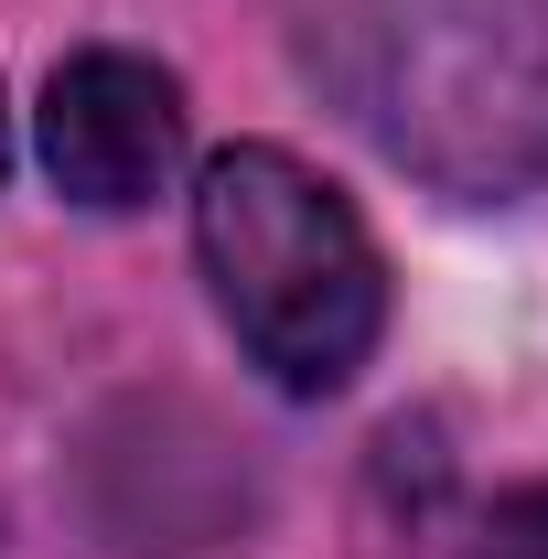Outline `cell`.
Instances as JSON below:
<instances>
[{"label":"cell","mask_w":548,"mask_h":559,"mask_svg":"<svg viewBox=\"0 0 548 559\" xmlns=\"http://www.w3.org/2000/svg\"><path fill=\"white\" fill-rule=\"evenodd\" d=\"M194 248H205V280L226 301V323H237V345L290 399H334L377 355L388 259H377L366 215L301 151H279V140L215 151L205 183H194Z\"/></svg>","instance_id":"1"},{"label":"cell","mask_w":548,"mask_h":559,"mask_svg":"<svg viewBox=\"0 0 548 559\" xmlns=\"http://www.w3.org/2000/svg\"><path fill=\"white\" fill-rule=\"evenodd\" d=\"M183 162V86L151 55H65L44 75V173L86 215H130Z\"/></svg>","instance_id":"2"},{"label":"cell","mask_w":548,"mask_h":559,"mask_svg":"<svg viewBox=\"0 0 548 559\" xmlns=\"http://www.w3.org/2000/svg\"><path fill=\"white\" fill-rule=\"evenodd\" d=\"M0 173H11V119H0Z\"/></svg>","instance_id":"3"},{"label":"cell","mask_w":548,"mask_h":559,"mask_svg":"<svg viewBox=\"0 0 548 559\" xmlns=\"http://www.w3.org/2000/svg\"><path fill=\"white\" fill-rule=\"evenodd\" d=\"M505 559H527V549H505Z\"/></svg>","instance_id":"4"}]
</instances>
